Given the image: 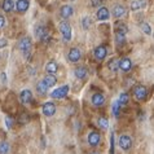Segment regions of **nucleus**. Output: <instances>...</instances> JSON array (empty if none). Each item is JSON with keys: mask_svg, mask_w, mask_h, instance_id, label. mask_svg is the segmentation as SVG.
<instances>
[{"mask_svg": "<svg viewBox=\"0 0 154 154\" xmlns=\"http://www.w3.org/2000/svg\"><path fill=\"white\" fill-rule=\"evenodd\" d=\"M2 8L4 9V12H11V11H13V8H14V3H13V0H4L3 4H2Z\"/></svg>", "mask_w": 154, "mask_h": 154, "instance_id": "4be33fe9", "label": "nucleus"}, {"mask_svg": "<svg viewBox=\"0 0 154 154\" xmlns=\"http://www.w3.org/2000/svg\"><path fill=\"white\" fill-rule=\"evenodd\" d=\"M43 80H44V83H45V85L48 88H52L53 85L57 83V79H56V76L54 75H48V76H45Z\"/></svg>", "mask_w": 154, "mask_h": 154, "instance_id": "5701e85b", "label": "nucleus"}, {"mask_svg": "<svg viewBox=\"0 0 154 154\" xmlns=\"http://www.w3.org/2000/svg\"><path fill=\"white\" fill-rule=\"evenodd\" d=\"M48 87L45 85V83H44V80H40V82H38V84H36V91L40 93V95H45V92L48 91Z\"/></svg>", "mask_w": 154, "mask_h": 154, "instance_id": "393cba45", "label": "nucleus"}, {"mask_svg": "<svg viewBox=\"0 0 154 154\" xmlns=\"http://www.w3.org/2000/svg\"><path fill=\"white\" fill-rule=\"evenodd\" d=\"M125 13H126V8L123 5H121V4L114 5V8H113V16L115 17V18H119V17H122Z\"/></svg>", "mask_w": 154, "mask_h": 154, "instance_id": "a211bd4d", "label": "nucleus"}, {"mask_svg": "<svg viewBox=\"0 0 154 154\" xmlns=\"http://www.w3.org/2000/svg\"><path fill=\"white\" fill-rule=\"evenodd\" d=\"M109 9L106 7H101L100 9L97 11V13H96V18L98 21H106V20H109Z\"/></svg>", "mask_w": 154, "mask_h": 154, "instance_id": "6e6552de", "label": "nucleus"}, {"mask_svg": "<svg viewBox=\"0 0 154 154\" xmlns=\"http://www.w3.org/2000/svg\"><path fill=\"white\" fill-rule=\"evenodd\" d=\"M20 100L23 102V104H29L32 100V92L30 89H23L20 95Z\"/></svg>", "mask_w": 154, "mask_h": 154, "instance_id": "f8f14e48", "label": "nucleus"}, {"mask_svg": "<svg viewBox=\"0 0 154 154\" xmlns=\"http://www.w3.org/2000/svg\"><path fill=\"white\" fill-rule=\"evenodd\" d=\"M114 153V137L112 136V148H110V154Z\"/></svg>", "mask_w": 154, "mask_h": 154, "instance_id": "c9c22d12", "label": "nucleus"}, {"mask_svg": "<svg viewBox=\"0 0 154 154\" xmlns=\"http://www.w3.org/2000/svg\"><path fill=\"white\" fill-rule=\"evenodd\" d=\"M108 67H109V70H110V71L117 72V71H118V69H119V60H115V58H113L112 61H109V63H108Z\"/></svg>", "mask_w": 154, "mask_h": 154, "instance_id": "b1692460", "label": "nucleus"}, {"mask_svg": "<svg viewBox=\"0 0 154 154\" xmlns=\"http://www.w3.org/2000/svg\"><path fill=\"white\" fill-rule=\"evenodd\" d=\"M69 61L70 62H78L80 57H82V53H80V51L78 48H71L69 51Z\"/></svg>", "mask_w": 154, "mask_h": 154, "instance_id": "1a4fd4ad", "label": "nucleus"}, {"mask_svg": "<svg viewBox=\"0 0 154 154\" xmlns=\"http://www.w3.org/2000/svg\"><path fill=\"white\" fill-rule=\"evenodd\" d=\"M89 18L88 17H83L82 18V27H83V30H88L89 29Z\"/></svg>", "mask_w": 154, "mask_h": 154, "instance_id": "7c9ffc66", "label": "nucleus"}, {"mask_svg": "<svg viewBox=\"0 0 154 154\" xmlns=\"http://www.w3.org/2000/svg\"><path fill=\"white\" fill-rule=\"evenodd\" d=\"M9 153V144L7 141H2L0 143V154H8Z\"/></svg>", "mask_w": 154, "mask_h": 154, "instance_id": "cd10ccee", "label": "nucleus"}, {"mask_svg": "<svg viewBox=\"0 0 154 154\" xmlns=\"http://www.w3.org/2000/svg\"><path fill=\"white\" fill-rule=\"evenodd\" d=\"M7 44H8L7 39H4V38H0V49L4 48V47H7Z\"/></svg>", "mask_w": 154, "mask_h": 154, "instance_id": "72a5a7b5", "label": "nucleus"}, {"mask_svg": "<svg viewBox=\"0 0 154 154\" xmlns=\"http://www.w3.org/2000/svg\"><path fill=\"white\" fill-rule=\"evenodd\" d=\"M29 5H30L29 0H17V3H16V8L20 13H25L29 9Z\"/></svg>", "mask_w": 154, "mask_h": 154, "instance_id": "4468645a", "label": "nucleus"}, {"mask_svg": "<svg viewBox=\"0 0 154 154\" xmlns=\"http://www.w3.org/2000/svg\"><path fill=\"white\" fill-rule=\"evenodd\" d=\"M0 78H2L3 82H5V80H7V75H5V72H2V74H0Z\"/></svg>", "mask_w": 154, "mask_h": 154, "instance_id": "e433bc0d", "label": "nucleus"}, {"mask_svg": "<svg viewBox=\"0 0 154 154\" xmlns=\"http://www.w3.org/2000/svg\"><path fill=\"white\" fill-rule=\"evenodd\" d=\"M58 70V65H57V62L56 61H49L48 63L45 65V71L48 72V75H53V74H56Z\"/></svg>", "mask_w": 154, "mask_h": 154, "instance_id": "dca6fc26", "label": "nucleus"}, {"mask_svg": "<svg viewBox=\"0 0 154 154\" xmlns=\"http://www.w3.org/2000/svg\"><path fill=\"white\" fill-rule=\"evenodd\" d=\"M134 95L136 97V100L143 101L148 96V88L145 87V85H136L134 89Z\"/></svg>", "mask_w": 154, "mask_h": 154, "instance_id": "7ed1b4c3", "label": "nucleus"}, {"mask_svg": "<svg viewBox=\"0 0 154 154\" xmlns=\"http://www.w3.org/2000/svg\"><path fill=\"white\" fill-rule=\"evenodd\" d=\"M98 126H100L102 130H106V128L109 127L108 119H106V118H100V119H98Z\"/></svg>", "mask_w": 154, "mask_h": 154, "instance_id": "c756f323", "label": "nucleus"}, {"mask_svg": "<svg viewBox=\"0 0 154 154\" xmlns=\"http://www.w3.org/2000/svg\"><path fill=\"white\" fill-rule=\"evenodd\" d=\"M102 2H104V0H91V4H92V7H100Z\"/></svg>", "mask_w": 154, "mask_h": 154, "instance_id": "2f4dec72", "label": "nucleus"}, {"mask_svg": "<svg viewBox=\"0 0 154 154\" xmlns=\"http://www.w3.org/2000/svg\"><path fill=\"white\" fill-rule=\"evenodd\" d=\"M112 112H113V115H114V117H118L119 113H121V104H119V102H118V100L113 102Z\"/></svg>", "mask_w": 154, "mask_h": 154, "instance_id": "bb28decb", "label": "nucleus"}, {"mask_svg": "<svg viewBox=\"0 0 154 154\" xmlns=\"http://www.w3.org/2000/svg\"><path fill=\"white\" fill-rule=\"evenodd\" d=\"M119 146H121L123 150H130L132 146V139L128 135H122L119 137Z\"/></svg>", "mask_w": 154, "mask_h": 154, "instance_id": "39448f33", "label": "nucleus"}, {"mask_svg": "<svg viewBox=\"0 0 154 154\" xmlns=\"http://www.w3.org/2000/svg\"><path fill=\"white\" fill-rule=\"evenodd\" d=\"M108 54V48L105 45H98L97 48L95 49V57L97 60H104Z\"/></svg>", "mask_w": 154, "mask_h": 154, "instance_id": "9d476101", "label": "nucleus"}, {"mask_svg": "<svg viewBox=\"0 0 154 154\" xmlns=\"http://www.w3.org/2000/svg\"><path fill=\"white\" fill-rule=\"evenodd\" d=\"M70 2H75V0H70Z\"/></svg>", "mask_w": 154, "mask_h": 154, "instance_id": "58836bf2", "label": "nucleus"}, {"mask_svg": "<svg viewBox=\"0 0 154 154\" xmlns=\"http://www.w3.org/2000/svg\"><path fill=\"white\" fill-rule=\"evenodd\" d=\"M74 74H75V76L78 79H84L85 76H87V69H85L84 66H79V67H76L75 69Z\"/></svg>", "mask_w": 154, "mask_h": 154, "instance_id": "aec40b11", "label": "nucleus"}, {"mask_svg": "<svg viewBox=\"0 0 154 154\" xmlns=\"http://www.w3.org/2000/svg\"><path fill=\"white\" fill-rule=\"evenodd\" d=\"M67 93H69V85H62V87L54 89V91L51 93V97L52 98H63Z\"/></svg>", "mask_w": 154, "mask_h": 154, "instance_id": "20e7f679", "label": "nucleus"}, {"mask_svg": "<svg viewBox=\"0 0 154 154\" xmlns=\"http://www.w3.org/2000/svg\"><path fill=\"white\" fill-rule=\"evenodd\" d=\"M100 140H101V136L96 131H93L88 135V144L91 145V146H96V145H98L100 144Z\"/></svg>", "mask_w": 154, "mask_h": 154, "instance_id": "0eeeda50", "label": "nucleus"}, {"mask_svg": "<svg viewBox=\"0 0 154 154\" xmlns=\"http://www.w3.org/2000/svg\"><path fill=\"white\" fill-rule=\"evenodd\" d=\"M131 67H132V62H131V60L128 57H125V58L119 60V69H121V70L130 71Z\"/></svg>", "mask_w": 154, "mask_h": 154, "instance_id": "9b49d317", "label": "nucleus"}, {"mask_svg": "<svg viewBox=\"0 0 154 154\" xmlns=\"http://www.w3.org/2000/svg\"><path fill=\"white\" fill-rule=\"evenodd\" d=\"M35 35L38 39H40V40H44L48 38V30H47L44 26H38L36 30H35Z\"/></svg>", "mask_w": 154, "mask_h": 154, "instance_id": "2eb2a0df", "label": "nucleus"}, {"mask_svg": "<svg viewBox=\"0 0 154 154\" xmlns=\"http://www.w3.org/2000/svg\"><path fill=\"white\" fill-rule=\"evenodd\" d=\"M140 27H141V30H143V32L146 34V35H150V34H152V29H150V26H149L146 22H143Z\"/></svg>", "mask_w": 154, "mask_h": 154, "instance_id": "c85d7f7f", "label": "nucleus"}, {"mask_svg": "<svg viewBox=\"0 0 154 154\" xmlns=\"http://www.w3.org/2000/svg\"><path fill=\"white\" fill-rule=\"evenodd\" d=\"M91 154H98V153H91Z\"/></svg>", "mask_w": 154, "mask_h": 154, "instance_id": "4c0bfd02", "label": "nucleus"}, {"mask_svg": "<svg viewBox=\"0 0 154 154\" xmlns=\"http://www.w3.org/2000/svg\"><path fill=\"white\" fill-rule=\"evenodd\" d=\"M4 26H5V18L0 14V29H3Z\"/></svg>", "mask_w": 154, "mask_h": 154, "instance_id": "f704fd0d", "label": "nucleus"}, {"mask_svg": "<svg viewBox=\"0 0 154 154\" xmlns=\"http://www.w3.org/2000/svg\"><path fill=\"white\" fill-rule=\"evenodd\" d=\"M5 123H7V127L11 128L12 125H13V119H12L11 117H7V118H5Z\"/></svg>", "mask_w": 154, "mask_h": 154, "instance_id": "473e14b6", "label": "nucleus"}, {"mask_svg": "<svg viewBox=\"0 0 154 154\" xmlns=\"http://www.w3.org/2000/svg\"><path fill=\"white\" fill-rule=\"evenodd\" d=\"M146 5V0H134L131 3V9L132 11H139V9H143Z\"/></svg>", "mask_w": 154, "mask_h": 154, "instance_id": "6ab92c4d", "label": "nucleus"}, {"mask_svg": "<svg viewBox=\"0 0 154 154\" xmlns=\"http://www.w3.org/2000/svg\"><path fill=\"white\" fill-rule=\"evenodd\" d=\"M91 101L95 106H101V105H104V102H105V97L102 96L101 93H95V95L92 96Z\"/></svg>", "mask_w": 154, "mask_h": 154, "instance_id": "f3484780", "label": "nucleus"}, {"mask_svg": "<svg viewBox=\"0 0 154 154\" xmlns=\"http://www.w3.org/2000/svg\"><path fill=\"white\" fill-rule=\"evenodd\" d=\"M126 42V34L123 32H119V31H115V43H117L118 47H122Z\"/></svg>", "mask_w": 154, "mask_h": 154, "instance_id": "412c9836", "label": "nucleus"}, {"mask_svg": "<svg viewBox=\"0 0 154 154\" xmlns=\"http://www.w3.org/2000/svg\"><path fill=\"white\" fill-rule=\"evenodd\" d=\"M18 48H20V51H22L23 54L27 56L30 53V51H31V39H30L29 36L22 38V39L18 42Z\"/></svg>", "mask_w": 154, "mask_h": 154, "instance_id": "f03ea898", "label": "nucleus"}, {"mask_svg": "<svg viewBox=\"0 0 154 154\" xmlns=\"http://www.w3.org/2000/svg\"><path fill=\"white\" fill-rule=\"evenodd\" d=\"M60 32H61V35L62 38L65 39V42H69L71 39V27H70V25L66 22V21H62L61 23H60Z\"/></svg>", "mask_w": 154, "mask_h": 154, "instance_id": "f257e3e1", "label": "nucleus"}, {"mask_svg": "<svg viewBox=\"0 0 154 154\" xmlns=\"http://www.w3.org/2000/svg\"><path fill=\"white\" fill-rule=\"evenodd\" d=\"M128 100H130V96H128V93L127 92H123V93H121V96H119L118 102L121 104V106H126L128 104Z\"/></svg>", "mask_w": 154, "mask_h": 154, "instance_id": "a878e982", "label": "nucleus"}, {"mask_svg": "<svg viewBox=\"0 0 154 154\" xmlns=\"http://www.w3.org/2000/svg\"><path fill=\"white\" fill-rule=\"evenodd\" d=\"M43 114L45 115V117H52L56 113V106H54L53 102H45L44 105H43Z\"/></svg>", "mask_w": 154, "mask_h": 154, "instance_id": "423d86ee", "label": "nucleus"}, {"mask_svg": "<svg viewBox=\"0 0 154 154\" xmlns=\"http://www.w3.org/2000/svg\"><path fill=\"white\" fill-rule=\"evenodd\" d=\"M72 13H74V9H72L71 5H62L61 9H60V16L62 18H69Z\"/></svg>", "mask_w": 154, "mask_h": 154, "instance_id": "ddd939ff", "label": "nucleus"}]
</instances>
